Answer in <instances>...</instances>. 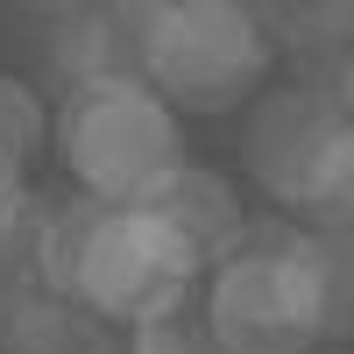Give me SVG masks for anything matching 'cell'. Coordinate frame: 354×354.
Returning <instances> with one entry per match:
<instances>
[{
    "mask_svg": "<svg viewBox=\"0 0 354 354\" xmlns=\"http://www.w3.org/2000/svg\"><path fill=\"white\" fill-rule=\"evenodd\" d=\"M50 135H57L64 170L78 177V198L93 205H142L185 163V128L142 78L64 85Z\"/></svg>",
    "mask_w": 354,
    "mask_h": 354,
    "instance_id": "obj_1",
    "label": "cell"
},
{
    "mask_svg": "<svg viewBox=\"0 0 354 354\" xmlns=\"http://www.w3.org/2000/svg\"><path fill=\"white\" fill-rule=\"evenodd\" d=\"M277 64L270 21L227 0H177L149 8L142 28V85L170 113H227L262 93V78Z\"/></svg>",
    "mask_w": 354,
    "mask_h": 354,
    "instance_id": "obj_2",
    "label": "cell"
},
{
    "mask_svg": "<svg viewBox=\"0 0 354 354\" xmlns=\"http://www.w3.org/2000/svg\"><path fill=\"white\" fill-rule=\"evenodd\" d=\"M241 163L290 213H326V227H354V121L319 85H270L248 106Z\"/></svg>",
    "mask_w": 354,
    "mask_h": 354,
    "instance_id": "obj_3",
    "label": "cell"
},
{
    "mask_svg": "<svg viewBox=\"0 0 354 354\" xmlns=\"http://www.w3.org/2000/svg\"><path fill=\"white\" fill-rule=\"evenodd\" d=\"M192 298V270L163 234L135 213V205H100L93 234H85L71 305L85 319H113V326H142L170 305Z\"/></svg>",
    "mask_w": 354,
    "mask_h": 354,
    "instance_id": "obj_4",
    "label": "cell"
},
{
    "mask_svg": "<svg viewBox=\"0 0 354 354\" xmlns=\"http://www.w3.org/2000/svg\"><path fill=\"white\" fill-rule=\"evenodd\" d=\"M283 248H290V227H262L213 270V290L198 312L227 354H305L312 347V319H305Z\"/></svg>",
    "mask_w": 354,
    "mask_h": 354,
    "instance_id": "obj_5",
    "label": "cell"
},
{
    "mask_svg": "<svg viewBox=\"0 0 354 354\" xmlns=\"http://www.w3.org/2000/svg\"><path fill=\"white\" fill-rule=\"evenodd\" d=\"M142 220H149L163 241L185 255V270H220V262L248 241V213H241V192L227 185L220 170H205V163H177L163 185L135 205Z\"/></svg>",
    "mask_w": 354,
    "mask_h": 354,
    "instance_id": "obj_6",
    "label": "cell"
},
{
    "mask_svg": "<svg viewBox=\"0 0 354 354\" xmlns=\"http://www.w3.org/2000/svg\"><path fill=\"white\" fill-rule=\"evenodd\" d=\"M142 28H149V8H64L50 36V64L64 71V85L142 78Z\"/></svg>",
    "mask_w": 354,
    "mask_h": 354,
    "instance_id": "obj_7",
    "label": "cell"
},
{
    "mask_svg": "<svg viewBox=\"0 0 354 354\" xmlns=\"http://www.w3.org/2000/svg\"><path fill=\"white\" fill-rule=\"evenodd\" d=\"M290 277L312 340H354V227H290Z\"/></svg>",
    "mask_w": 354,
    "mask_h": 354,
    "instance_id": "obj_8",
    "label": "cell"
},
{
    "mask_svg": "<svg viewBox=\"0 0 354 354\" xmlns=\"http://www.w3.org/2000/svg\"><path fill=\"white\" fill-rule=\"evenodd\" d=\"M0 354H113V340L100 333V319H85L78 305L43 298V290H36V298L15 312Z\"/></svg>",
    "mask_w": 354,
    "mask_h": 354,
    "instance_id": "obj_9",
    "label": "cell"
},
{
    "mask_svg": "<svg viewBox=\"0 0 354 354\" xmlns=\"http://www.w3.org/2000/svg\"><path fill=\"white\" fill-rule=\"evenodd\" d=\"M50 142V106H43V93L28 78H15V71H0V163H21L28 170V156H36Z\"/></svg>",
    "mask_w": 354,
    "mask_h": 354,
    "instance_id": "obj_10",
    "label": "cell"
},
{
    "mask_svg": "<svg viewBox=\"0 0 354 354\" xmlns=\"http://www.w3.org/2000/svg\"><path fill=\"white\" fill-rule=\"evenodd\" d=\"M121 354H227L213 340V326H205V312L185 298V305H170L156 319H142V326H128V347Z\"/></svg>",
    "mask_w": 354,
    "mask_h": 354,
    "instance_id": "obj_11",
    "label": "cell"
},
{
    "mask_svg": "<svg viewBox=\"0 0 354 354\" xmlns=\"http://www.w3.org/2000/svg\"><path fill=\"white\" fill-rule=\"evenodd\" d=\"M333 100L347 106V121H354V36H347V50H340V71H333Z\"/></svg>",
    "mask_w": 354,
    "mask_h": 354,
    "instance_id": "obj_12",
    "label": "cell"
},
{
    "mask_svg": "<svg viewBox=\"0 0 354 354\" xmlns=\"http://www.w3.org/2000/svg\"><path fill=\"white\" fill-rule=\"evenodd\" d=\"M113 354H121V347H113Z\"/></svg>",
    "mask_w": 354,
    "mask_h": 354,
    "instance_id": "obj_13",
    "label": "cell"
}]
</instances>
